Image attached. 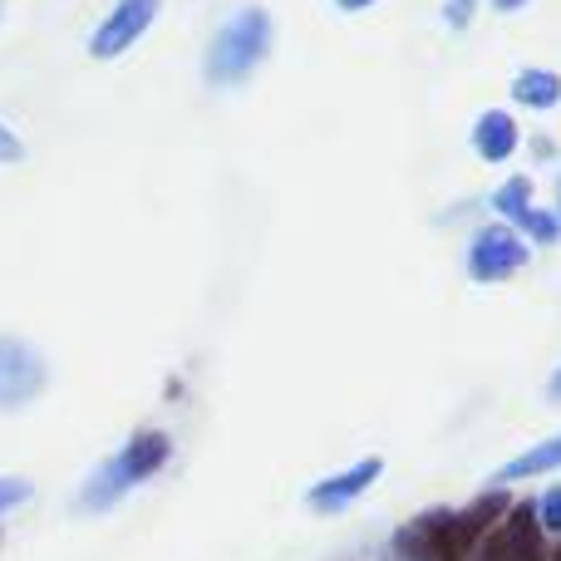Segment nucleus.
<instances>
[{
    "label": "nucleus",
    "instance_id": "nucleus-1",
    "mask_svg": "<svg viewBox=\"0 0 561 561\" xmlns=\"http://www.w3.org/2000/svg\"><path fill=\"white\" fill-rule=\"evenodd\" d=\"M272 55V15L262 5H247L217 30V39L207 45V84L227 89L252 79V69Z\"/></svg>",
    "mask_w": 561,
    "mask_h": 561
},
{
    "label": "nucleus",
    "instance_id": "nucleus-2",
    "mask_svg": "<svg viewBox=\"0 0 561 561\" xmlns=\"http://www.w3.org/2000/svg\"><path fill=\"white\" fill-rule=\"evenodd\" d=\"M168 454H173L168 434H158V428H144V434H134V438H128V444L118 448V454L108 458V463L84 483V497H79V507H84V513H104V507H114L118 497L128 493V488L148 483V478H153L158 468L168 463Z\"/></svg>",
    "mask_w": 561,
    "mask_h": 561
},
{
    "label": "nucleus",
    "instance_id": "nucleus-3",
    "mask_svg": "<svg viewBox=\"0 0 561 561\" xmlns=\"http://www.w3.org/2000/svg\"><path fill=\"white\" fill-rule=\"evenodd\" d=\"M527 262H533V247H527L507 222H488L468 237L463 266H468V280H473V286H503V280H513Z\"/></svg>",
    "mask_w": 561,
    "mask_h": 561
},
{
    "label": "nucleus",
    "instance_id": "nucleus-4",
    "mask_svg": "<svg viewBox=\"0 0 561 561\" xmlns=\"http://www.w3.org/2000/svg\"><path fill=\"white\" fill-rule=\"evenodd\" d=\"M473 561H552L547 552V533L537 523V503H513L497 527L478 542Z\"/></svg>",
    "mask_w": 561,
    "mask_h": 561
},
{
    "label": "nucleus",
    "instance_id": "nucleus-5",
    "mask_svg": "<svg viewBox=\"0 0 561 561\" xmlns=\"http://www.w3.org/2000/svg\"><path fill=\"white\" fill-rule=\"evenodd\" d=\"M379 478H385V458H379V454L355 458L350 468H340V473L320 478V483L306 493V507H310V513H320V517L345 513V507H355L359 497H365L369 488L379 483Z\"/></svg>",
    "mask_w": 561,
    "mask_h": 561
},
{
    "label": "nucleus",
    "instance_id": "nucleus-6",
    "mask_svg": "<svg viewBox=\"0 0 561 561\" xmlns=\"http://www.w3.org/2000/svg\"><path fill=\"white\" fill-rule=\"evenodd\" d=\"M158 5H163V0H118V5L104 15V25L94 30V39H89L94 59H114V55H124L128 45H138L144 30L153 25Z\"/></svg>",
    "mask_w": 561,
    "mask_h": 561
},
{
    "label": "nucleus",
    "instance_id": "nucleus-7",
    "mask_svg": "<svg viewBox=\"0 0 561 561\" xmlns=\"http://www.w3.org/2000/svg\"><path fill=\"white\" fill-rule=\"evenodd\" d=\"M39 385H45V365L25 345L0 340V409L25 404L30 394H39Z\"/></svg>",
    "mask_w": 561,
    "mask_h": 561
},
{
    "label": "nucleus",
    "instance_id": "nucleus-8",
    "mask_svg": "<svg viewBox=\"0 0 561 561\" xmlns=\"http://www.w3.org/2000/svg\"><path fill=\"white\" fill-rule=\"evenodd\" d=\"M468 144H473V153L483 158V163H507V158L523 148V128H517L513 114H503V108H488V114L473 118V134H468Z\"/></svg>",
    "mask_w": 561,
    "mask_h": 561
},
{
    "label": "nucleus",
    "instance_id": "nucleus-9",
    "mask_svg": "<svg viewBox=\"0 0 561 561\" xmlns=\"http://www.w3.org/2000/svg\"><path fill=\"white\" fill-rule=\"evenodd\" d=\"M557 468H561V434L542 438V444H533V448H527V454L507 458V463L493 473V483H497V488H507V483H527V478L557 473Z\"/></svg>",
    "mask_w": 561,
    "mask_h": 561
},
{
    "label": "nucleus",
    "instance_id": "nucleus-10",
    "mask_svg": "<svg viewBox=\"0 0 561 561\" xmlns=\"http://www.w3.org/2000/svg\"><path fill=\"white\" fill-rule=\"evenodd\" d=\"M513 104L517 108H533V114H547V108L561 104V75L542 65H527L513 75Z\"/></svg>",
    "mask_w": 561,
    "mask_h": 561
},
{
    "label": "nucleus",
    "instance_id": "nucleus-11",
    "mask_svg": "<svg viewBox=\"0 0 561 561\" xmlns=\"http://www.w3.org/2000/svg\"><path fill=\"white\" fill-rule=\"evenodd\" d=\"M533 207H537V203H533V178H527V173H513V178H507V183L493 193V213L503 217L507 227H517V217L533 213Z\"/></svg>",
    "mask_w": 561,
    "mask_h": 561
},
{
    "label": "nucleus",
    "instance_id": "nucleus-12",
    "mask_svg": "<svg viewBox=\"0 0 561 561\" xmlns=\"http://www.w3.org/2000/svg\"><path fill=\"white\" fill-rule=\"evenodd\" d=\"M513 232L523 237L527 247H557L561 242V217L552 213V207H533V213L517 217Z\"/></svg>",
    "mask_w": 561,
    "mask_h": 561
},
{
    "label": "nucleus",
    "instance_id": "nucleus-13",
    "mask_svg": "<svg viewBox=\"0 0 561 561\" xmlns=\"http://www.w3.org/2000/svg\"><path fill=\"white\" fill-rule=\"evenodd\" d=\"M537 523H542L547 537H561V483L537 497Z\"/></svg>",
    "mask_w": 561,
    "mask_h": 561
},
{
    "label": "nucleus",
    "instance_id": "nucleus-14",
    "mask_svg": "<svg viewBox=\"0 0 561 561\" xmlns=\"http://www.w3.org/2000/svg\"><path fill=\"white\" fill-rule=\"evenodd\" d=\"M438 15H444V25L454 30V35H463V30L473 25V15H478V0H444Z\"/></svg>",
    "mask_w": 561,
    "mask_h": 561
},
{
    "label": "nucleus",
    "instance_id": "nucleus-15",
    "mask_svg": "<svg viewBox=\"0 0 561 561\" xmlns=\"http://www.w3.org/2000/svg\"><path fill=\"white\" fill-rule=\"evenodd\" d=\"M25 497H30V483H20V478H0V513L20 507Z\"/></svg>",
    "mask_w": 561,
    "mask_h": 561
},
{
    "label": "nucleus",
    "instance_id": "nucleus-16",
    "mask_svg": "<svg viewBox=\"0 0 561 561\" xmlns=\"http://www.w3.org/2000/svg\"><path fill=\"white\" fill-rule=\"evenodd\" d=\"M20 158H25V148H20V138L10 134L5 124H0V163H20Z\"/></svg>",
    "mask_w": 561,
    "mask_h": 561
},
{
    "label": "nucleus",
    "instance_id": "nucleus-17",
    "mask_svg": "<svg viewBox=\"0 0 561 561\" xmlns=\"http://www.w3.org/2000/svg\"><path fill=\"white\" fill-rule=\"evenodd\" d=\"M533 153L542 158V163H552V158H557V144H552L547 134H537V138H533Z\"/></svg>",
    "mask_w": 561,
    "mask_h": 561
},
{
    "label": "nucleus",
    "instance_id": "nucleus-18",
    "mask_svg": "<svg viewBox=\"0 0 561 561\" xmlns=\"http://www.w3.org/2000/svg\"><path fill=\"white\" fill-rule=\"evenodd\" d=\"M488 5H493L497 15H517V10H527L533 0H488Z\"/></svg>",
    "mask_w": 561,
    "mask_h": 561
},
{
    "label": "nucleus",
    "instance_id": "nucleus-19",
    "mask_svg": "<svg viewBox=\"0 0 561 561\" xmlns=\"http://www.w3.org/2000/svg\"><path fill=\"white\" fill-rule=\"evenodd\" d=\"M547 399H552V404H561V365L552 369V379H547Z\"/></svg>",
    "mask_w": 561,
    "mask_h": 561
},
{
    "label": "nucleus",
    "instance_id": "nucleus-20",
    "mask_svg": "<svg viewBox=\"0 0 561 561\" xmlns=\"http://www.w3.org/2000/svg\"><path fill=\"white\" fill-rule=\"evenodd\" d=\"M340 10H350V15H359V10H369V5H379V0H335Z\"/></svg>",
    "mask_w": 561,
    "mask_h": 561
},
{
    "label": "nucleus",
    "instance_id": "nucleus-21",
    "mask_svg": "<svg viewBox=\"0 0 561 561\" xmlns=\"http://www.w3.org/2000/svg\"><path fill=\"white\" fill-rule=\"evenodd\" d=\"M552 213L561 217V173H557V207H552Z\"/></svg>",
    "mask_w": 561,
    "mask_h": 561
},
{
    "label": "nucleus",
    "instance_id": "nucleus-22",
    "mask_svg": "<svg viewBox=\"0 0 561 561\" xmlns=\"http://www.w3.org/2000/svg\"><path fill=\"white\" fill-rule=\"evenodd\" d=\"M552 561H561V547H557V557H552Z\"/></svg>",
    "mask_w": 561,
    "mask_h": 561
}]
</instances>
